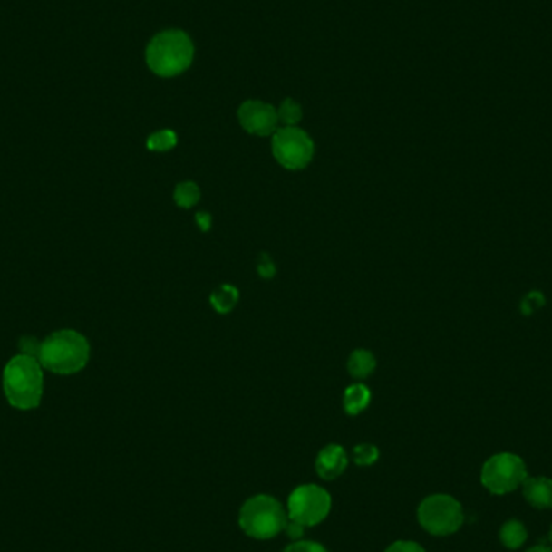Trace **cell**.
I'll return each mask as SVG.
<instances>
[{
    "label": "cell",
    "mask_w": 552,
    "mask_h": 552,
    "mask_svg": "<svg viewBox=\"0 0 552 552\" xmlns=\"http://www.w3.org/2000/svg\"><path fill=\"white\" fill-rule=\"evenodd\" d=\"M44 391L43 365L36 357L20 353L4 368V392L8 404L20 411H31L41 404Z\"/></svg>",
    "instance_id": "1"
},
{
    "label": "cell",
    "mask_w": 552,
    "mask_h": 552,
    "mask_svg": "<svg viewBox=\"0 0 552 552\" xmlns=\"http://www.w3.org/2000/svg\"><path fill=\"white\" fill-rule=\"evenodd\" d=\"M88 339L74 330H60L41 343L37 361L57 375H73L86 367L89 361Z\"/></svg>",
    "instance_id": "2"
},
{
    "label": "cell",
    "mask_w": 552,
    "mask_h": 552,
    "mask_svg": "<svg viewBox=\"0 0 552 552\" xmlns=\"http://www.w3.org/2000/svg\"><path fill=\"white\" fill-rule=\"evenodd\" d=\"M194 45L189 36L179 30L163 31L150 41L146 60L155 74L171 78L186 72L192 63Z\"/></svg>",
    "instance_id": "3"
},
{
    "label": "cell",
    "mask_w": 552,
    "mask_h": 552,
    "mask_svg": "<svg viewBox=\"0 0 552 552\" xmlns=\"http://www.w3.org/2000/svg\"><path fill=\"white\" fill-rule=\"evenodd\" d=\"M286 514L280 502L272 496L258 494L244 502L239 512V525L246 535L256 539L276 537L286 525Z\"/></svg>",
    "instance_id": "4"
},
{
    "label": "cell",
    "mask_w": 552,
    "mask_h": 552,
    "mask_svg": "<svg viewBox=\"0 0 552 552\" xmlns=\"http://www.w3.org/2000/svg\"><path fill=\"white\" fill-rule=\"evenodd\" d=\"M419 522L435 537H450L462 527L464 510L452 496L433 494L420 504Z\"/></svg>",
    "instance_id": "5"
},
{
    "label": "cell",
    "mask_w": 552,
    "mask_h": 552,
    "mask_svg": "<svg viewBox=\"0 0 552 552\" xmlns=\"http://www.w3.org/2000/svg\"><path fill=\"white\" fill-rule=\"evenodd\" d=\"M527 479L528 473L522 457L510 452H501L489 457L481 469V485L485 486L489 493L498 496L516 491Z\"/></svg>",
    "instance_id": "6"
},
{
    "label": "cell",
    "mask_w": 552,
    "mask_h": 552,
    "mask_svg": "<svg viewBox=\"0 0 552 552\" xmlns=\"http://www.w3.org/2000/svg\"><path fill=\"white\" fill-rule=\"evenodd\" d=\"M272 152L281 167L297 171L312 162L315 146L305 131L295 126H285L273 133Z\"/></svg>",
    "instance_id": "7"
},
{
    "label": "cell",
    "mask_w": 552,
    "mask_h": 552,
    "mask_svg": "<svg viewBox=\"0 0 552 552\" xmlns=\"http://www.w3.org/2000/svg\"><path fill=\"white\" fill-rule=\"evenodd\" d=\"M289 520L301 523L302 527H314L332 510V496L317 485H302L295 488L287 499Z\"/></svg>",
    "instance_id": "8"
},
{
    "label": "cell",
    "mask_w": 552,
    "mask_h": 552,
    "mask_svg": "<svg viewBox=\"0 0 552 552\" xmlns=\"http://www.w3.org/2000/svg\"><path fill=\"white\" fill-rule=\"evenodd\" d=\"M239 123L247 133L256 136H268L276 131L278 111L270 103L262 101H247L237 111Z\"/></svg>",
    "instance_id": "9"
},
{
    "label": "cell",
    "mask_w": 552,
    "mask_h": 552,
    "mask_svg": "<svg viewBox=\"0 0 552 552\" xmlns=\"http://www.w3.org/2000/svg\"><path fill=\"white\" fill-rule=\"evenodd\" d=\"M346 467V450H343L338 444H330V446L324 448L320 450L317 460H315L317 473L324 479H338L339 475L344 473Z\"/></svg>",
    "instance_id": "10"
},
{
    "label": "cell",
    "mask_w": 552,
    "mask_h": 552,
    "mask_svg": "<svg viewBox=\"0 0 552 552\" xmlns=\"http://www.w3.org/2000/svg\"><path fill=\"white\" fill-rule=\"evenodd\" d=\"M522 493L525 501L539 510L552 508V479L547 477H533L523 481Z\"/></svg>",
    "instance_id": "11"
},
{
    "label": "cell",
    "mask_w": 552,
    "mask_h": 552,
    "mask_svg": "<svg viewBox=\"0 0 552 552\" xmlns=\"http://www.w3.org/2000/svg\"><path fill=\"white\" fill-rule=\"evenodd\" d=\"M370 399H372V392L365 384H351L344 391V398H343L344 411H346L347 415H359L367 409Z\"/></svg>",
    "instance_id": "12"
},
{
    "label": "cell",
    "mask_w": 552,
    "mask_h": 552,
    "mask_svg": "<svg viewBox=\"0 0 552 552\" xmlns=\"http://www.w3.org/2000/svg\"><path fill=\"white\" fill-rule=\"evenodd\" d=\"M376 367L375 355L365 351V349H357L351 353L349 361H347V370L353 378H367L368 375L373 373Z\"/></svg>",
    "instance_id": "13"
},
{
    "label": "cell",
    "mask_w": 552,
    "mask_h": 552,
    "mask_svg": "<svg viewBox=\"0 0 552 552\" xmlns=\"http://www.w3.org/2000/svg\"><path fill=\"white\" fill-rule=\"evenodd\" d=\"M527 537H528V531L520 520H508L502 525L501 530H499V539H501L502 545L512 551L522 547Z\"/></svg>",
    "instance_id": "14"
},
{
    "label": "cell",
    "mask_w": 552,
    "mask_h": 552,
    "mask_svg": "<svg viewBox=\"0 0 552 552\" xmlns=\"http://www.w3.org/2000/svg\"><path fill=\"white\" fill-rule=\"evenodd\" d=\"M239 301V291L231 285H221L210 295V304L218 314H229Z\"/></svg>",
    "instance_id": "15"
},
{
    "label": "cell",
    "mask_w": 552,
    "mask_h": 552,
    "mask_svg": "<svg viewBox=\"0 0 552 552\" xmlns=\"http://www.w3.org/2000/svg\"><path fill=\"white\" fill-rule=\"evenodd\" d=\"M173 199L181 208H192L200 200L199 186L192 181H183L178 184L173 192Z\"/></svg>",
    "instance_id": "16"
},
{
    "label": "cell",
    "mask_w": 552,
    "mask_h": 552,
    "mask_svg": "<svg viewBox=\"0 0 552 552\" xmlns=\"http://www.w3.org/2000/svg\"><path fill=\"white\" fill-rule=\"evenodd\" d=\"M178 136L171 130H162L157 133L150 134L148 140V149L152 152H169L177 148Z\"/></svg>",
    "instance_id": "17"
},
{
    "label": "cell",
    "mask_w": 552,
    "mask_h": 552,
    "mask_svg": "<svg viewBox=\"0 0 552 552\" xmlns=\"http://www.w3.org/2000/svg\"><path fill=\"white\" fill-rule=\"evenodd\" d=\"M278 120L285 126H295L302 120V107L293 99H286L281 103L280 111H278Z\"/></svg>",
    "instance_id": "18"
},
{
    "label": "cell",
    "mask_w": 552,
    "mask_h": 552,
    "mask_svg": "<svg viewBox=\"0 0 552 552\" xmlns=\"http://www.w3.org/2000/svg\"><path fill=\"white\" fill-rule=\"evenodd\" d=\"M353 462L357 465H372L375 464L380 457V450L373 444H359L353 448Z\"/></svg>",
    "instance_id": "19"
},
{
    "label": "cell",
    "mask_w": 552,
    "mask_h": 552,
    "mask_svg": "<svg viewBox=\"0 0 552 552\" xmlns=\"http://www.w3.org/2000/svg\"><path fill=\"white\" fill-rule=\"evenodd\" d=\"M257 272L262 278H266V280H270L275 276V273H276V266L273 264L272 258L266 252H262L260 256H258L257 262Z\"/></svg>",
    "instance_id": "20"
},
{
    "label": "cell",
    "mask_w": 552,
    "mask_h": 552,
    "mask_svg": "<svg viewBox=\"0 0 552 552\" xmlns=\"http://www.w3.org/2000/svg\"><path fill=\"white\" fill-rule=\"evenodd\" d=\"M285 552H328L324 546L314 543V541H295L293 545L287 546Z\"/></svg>",
    "instance_id": "21"
},
{
    "label": "cell",
    "mask_w": 552,
    "mask_h": 552,
    "mask_svg": "<svg viewBox=\"0 0 552 552\" xmlns=\"http://www.w3.org/2000/svg\"><path fill=\"white\" fill-rule=\"evenodd\" d=\"M386 552H425V549L413 541H396Z\"/></svg>",
    "instance_id": "22"
},
{
    "label": "cell",
    "mask_w": 552,
    "mask_h": 552,
    "mask_svg": "<svg viewBox=\"0 0 552 552\" xmlns=\"http://www.w3.org/2000/svg\"><path fill=\"white\" fill-rule=\"evenodd\" d=\"M304 528L305 527H302L301 523L293 522V520H289L285 525V531H286L287 537H291L293 541H299L301 539L302 535H304Z\"/></svg>",
    "instance_id": "23"
},
{
    "label": "cell",
    "mask_w": 552,
    "mask_h": 552,
    "mask_svg": "<svg viewBox=\"0 0 552 552\" xmlns=\"http://www.w3.org/2000/svg\"><path fill=\"white\" fill-rule=\"evenodd\" d=\"M194 218H196V223H198L199 229H202L204 233L212 228V215L207 214V212H198Z\"/></svg>",
    "instance_id": "24"
},
{
    "label": "cell",
    "mask_w": 552,
    "mask_h": 552,
    "mask_svg": "<svg viewBox=\"0 0 552 552\" xmlns=\"http://www.w3.org/2000/svg\"><path fill=\"white\" fill-rule=\"evenodd\" d=\"M527 552H552V547L546 545H537L530 547Z\"/></svg>",
    "instance_id": "25"
},
{
    "label": "cell",
    "mask_w": 552,
    "mask_h": 552,
    "mask_svg": "<svg viewBox=\"0 0 552 552\" xmlns=\"http://www.w3.org/2000/svg\"><path fill=\"white\" fill-rule=\"evenodd\" d=\"M549 543H551V546H552V527H551V531H549Z\"/></svg>",
    "instance_id": "26"
}]
</instances>
